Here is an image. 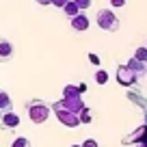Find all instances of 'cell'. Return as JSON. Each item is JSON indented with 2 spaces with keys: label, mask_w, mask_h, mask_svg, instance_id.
I'll list each match as a JSON object with an SVG mask.
<instances>
[{
  "label": "cell",
  "mask_w": 147,
  "mask_h": 147,
  "mask_svg": "<svg viewBox=\"0 0 147 147\" xmlns=\"http://www.w3.org/2000/svg\"><path fill=\"white\" fill-rule=\"evenodd\" d=\"M26 113H28V119H30L32 123L41 125V123H46L48 117H50V106L43 100H30L26 104Z\"/></svg>",
  "instance_id": "1"
},
{
  "label": "cell",
  "mask_w": 147,
  "mask_h": 147,
  "mask_svg": "<svg viewBox=\"0 0 147 147\" xmlns=\"http://www.w3.org/2000/svg\"><path fill=\"white\" fill-rule=\"evenodd\" d=\"M95 22H97V26H100L102 30H106V32L119 30V18H117L110 9H100L97 15H95Z\"/></svg>",
  "instance_id": "2"
},
{
  "label": "cell",
  "mask_w": 147,
  "mask_h": 147,
  "mask_svg": "<svg viewBox=\"0 0 147 147\" xmlns=\"http://www.w3.org/2000/svg\"><path fill=\"white\" fill-rule=\"evenodd\" d=\"M52 110H54V115H56V119L61 121L63 125H67V128H78L80 125V119H78V115H74V113H69V110H65V108H61L59 104H52L50 106Z\"/></svg>",
  "instance_id": "3"
},
{
  "label": "cell",
  "mask_w": 147,
  "mask_h": 147,
  "mask_svg": "<svg viewBox=\"0 0 147 147\" xmlns=\"http://www.w3.org/2000/svg\"><path fill=\"white\" fill-rule=\"evenodd\" d=\"M117 82H119L121 87H134V84L138 82V76L134 71H130L125 65H119V67H117Z\"/></svg>",
  "instance_id": "4"
},
{
  "label": "cell",
  "mask_w": 147,
  "mask_h": 147,
  "mask_svg": "<svg viewBox=\"0 0 147 147\" xmlns=\"http://www.w3.org/2000/svg\"><path fill=\"white\" fill-rule=\"evenodd\" d=\"M56 104L61 106V108H65V110H69V113H74V115H78L80 110L84 108V102H82V97H63V100H59Z\"/></svg>",
  "instance_id": "5"
},
{
  "label": "cell",
  "mask_w": 147,
  "mask_h": 147,
  "mask_svg": "<svg viewBox=\"0 0 147 147\" xmlns=\"http://www.w3.org/2000/svg\"><path fill=\"white\" fill-rule=\"evenodd\" d=\"M0 125L7 130H13L20 125V115L18 113H13V110H9V113H2L0 115Z\"/></svg>",
  "instance_id": "6"
},
{
  "label": "cell",
  "mask_w": 147,
  "mask_h": 147,
  "mask_svg": "<svg viewBox=\"0 0 147 147\" xmlns=\"http://www.w3.org/2000/svg\"><path fill=\"white\" fill-rule=\"evenodd\" d=\"M13 43L7 39H0V63H9L13 59Z\"/></svg>",
  "instance_id": "7"
},
{
  "label": "cell",
  "mask_w": 147,
  "mask_h": 147,
  "mask_svg": "<svg viewBox=\"0 0 147 147\" xmlns=\"http://www.w3.org/2000/svg\"><path fill=\"white\" fill-rule=\"evenodd\" d=\"M89 24H91V20H89L84 13H78V15H74V18H71V28H74V30H87Z\"/></svg>",
  "instance_id": "8"
},
{
  "label": "cell",
  "mask_w": 147,
  "mask_h": 147,
  "mask_svg": "<svg viewBox=\"0 0 147 147\" xmlns=\"http://www.w3.org/2000/svg\"><path fill=\"white\" fill-rule=\"evenodd\" d=\"M125 67H128L130 71H134V74H136V76H143V74L147 71L145 63H143V61H138V59H134V56H132V59L128 61V65H125Z\"/></svg>",
  "instance_id": "9"
},
{
  "label": "cell",
  "mask_w": 147,
  "mask_h": 147,
  "mask_svg": "<svg viewBox=\"0 0 147 147\" xmlns=\"http://www.w3.org/2000/svg\"><path fill=\"white\" fill-rule=\"evenodd\" d=\"M13 110V102H11V95L7 91H0V113H9Z\"/></svg>",
  "instance_id": "10"
},
{
  "label": "cell",
  "mask_w": 147,
  "mask_h": 147,
  "mask_svg": "<svg viewBox=\"0 0 147 147\" xmlns=\"http://www.w3.org/2000/svg\"><path fill=\"white\" fill-rule=\"evenodd\" d=\"M145 130H147L145 125H141V128H138V130H134L132 134H128V136L123 138V143H125V145H128V143H138L143 136H145Z\"/></svg>",
  "instance_id": "11"
},
{
  "label": "cell",
  "mask_w": 147,
  "mask_h": 147,
  "mask_svg": "<svg viewBox=\"0 0 147 147\" xmlns=\"http://www.w3.org/2000/svg\"><path fill=\"white\" fill-rule=\"evenodd\" d=\"M63 11H65V15H67V18H74V15H78V13H80V9L76 7V2H74V0H69L67 5L63 7Z\"/></svg>",
  "instance_id": "12"
},
{
  "label": "cell",
  "mask_w": 147,
  "mask_h": 147,
  "mask_svg": "<svg viewBox=\"0 0 147 147\" xmlns=\"http://www.w3.org/2000/svg\"><path fill=\"white\" fill-rule=\"evenodd\" d=\"M63 97H80V89L76 84H67L63 89Z\"/></svg>",
  "instance_id": "13"
},
{
  "label": "cell",
  "mask_w": 147,
  "mask_h": 147,
  "mask_svg": "<svg viewBox=\"0 0 147 147\" xmlns=\"http://www.w3.org/2000/svg\"><path fill=\"white\" fill-rule=\"evenodd\" d=\"M78 119H80V123H91V108H89V106H84L82 110H80L78 113Z\"/></svg>",
  "instance_id": "14"
},
{
  "label": "cell",
  "mask_w": 147,
  "mask_h": 147,
  "mask_svg": "<svg viewBox=\"0 0 147 147\" xmlns=\"http://www.w3.org/2000/svg\"><path fill=\"white\" fill-rule=\"evenodd\" d=\"M128 97H130V100L134 102V104H138L141 108H145V110H147V100H143L141 95H136L134 91H128Z\"/></svg>",
  "instance_id": "15"
},
{
  "label": "cell",
  "mask_w": 147,
  "mask_h": 147,
  "mask_svg": "<svg viewBox=\"0 0 147 147\" xmlns=\"http://www.w3.org/2000/svg\"><path fill=\"white\" fill-rule=\"evenodd\" d=\"M11 147H30V141H28L26 136H18L13 143H11Z\"/></svg>",
  "instance_id": "16"
},
{
  "label": "cell",
  "mask_w": 147,
  "mask_h": 147,
  "mask_svg": "<svg viewBox=\"0 0 147 147\" xmlns=\"http://www.w3.org/2000/svg\"><path fill=\"white\" fill-rule=\"evenodd\" d=\"M95 82H97V84H106V82H108V74H106L104 69H97V74H95Z\"/></svg>",
  "instance_id": "17"
},
{
  "label": "cell",
  "mask_w": 147,
  "mask_h": 147,
  "mask_svg": "<svg viewBox=\"0 0 147 147\" xmlns=\"http://www.w3.org/2000/svg\"><path fill=\"white\" fill-rule=\"evenodd\" d=\"M134 59H138V61H143V63H145V59H147V48H136Z\"/></svg>",
  "instance_id": "18"
},
{
  "label": "cell",
  "mask_w": 147,
  "mask_h": 147,
  "mask_svg": "<svg viewBox=\"0 0 147 147\" xmlns=\"http://www.w3.org/2000/svg\"><path fill=\"white\" fill-rule=\"evenodd\" d=\"M76 2V7H78L80 11H84V9H89V7L93 5V0H74Z\"/></svg>",
  "instance_id": "19"
},
{
  "label": "cell",
  "mask_w": 147,
  "mask_h": 147,
  "mask_svg": "<svg viewBox=\"0 0 147 147\" xmlns=\"http://www.w3.org/2000/svg\"><path fill=\"white\" fill-rule=\"evenodd\" d=\"M80 147H97V141H95V138H87Z\"/></svg>",
  "instance_id": "20"
},
{
  "label": "cell",
  "mask_w": 147,
  "mask_h": 147,
  "mask_svg": "<svg viewBox=\"0 0 147 147\" xmlns=\"http://www.w3.org/2000/svg\"><path fill=\"white\" fill-rule=\"evenodd\" d=\"M128 0H110V7H125Z\"/></svg>",
  "instance_id": "21"
},
{
  "label": "cell",
  "mask_w": 147,
  "mask_h": 147,
  "mask_svg": "<svg viewBox=\"0 0 147 147\" xmlns=\"http://www.w3.org/2000/svg\"><path fill=\"white\" fill-rule=\"evenodd\" d=\"M67 2H69V0H52V5H54V7H61V9H63Z\"/></svg>",
  "instance_id": "22"
},
{
  "label": "cell",
  "mask_w": 147,
  "mask_h": 147,
  "mask_svg": "<svg viewBox=\"0 0 147 147\" xmlns=\"http://www.w3.org/2000/svg\"><path fill=\"white\" fill-rule=\"evenodd\" d=\"M37 5H41V7H46V5H52V0H35Z\"/></svg>",
  "instance_id": "23"
},
{
  "label": "cell",
  "mask_w": 147,
  "mask_h": 147,
  "mask_svg": "<svg viewBox=\"0 0 147 147\" xmlns=\"http://www.w3.org/2000/svg\"><path fill=\"white\" fill-rule=\"evenodd\" d=\"M89 59H91V63H93V65H97V63H100V59H97V54H89Z\"/></svg>",
  "instance_id": "24"
},
{
  "label": "cell",
  "mask_w": 147,
  "mask_h": 147,
  "mask_svg": "<svg viewBox=\"0 0 147 147\" xmlns=\"http://www.w3.org/2000/svg\"><path fill=\"white\" fill-rule=\"evenodd\" d=\"M136 147H147V143H145V141H143V138H141V141L136 143Z\"/></svg>",
  "instance_id": "25"
},
{
  "label": "cell",
  "mask_w": 147,
  "mask_h": 147,
  "mask_svg": "<svg viewBox=\"0 0 147 147\" xmlns=\"http://www.w3.org/2000/svg\"><path fill=\"white\" fill-rule=\"evenodd\" d=\"M145 125H147V110H145Z\"/></svg>",
  "instance_id": "26"
},
{
  "label": "cell",
  "mask_w": 147,
  "mask_h": 147,
  "mask_svg": "<svg viewBox=\"0 0 147 147\" xmlns=\"http://www.w3.org/2000/svg\"><path fill=\"white\" fill-rule=\"evenodd\" d=\"M71 147H80V145H71Z\"/></svg>",
  "instance_id": "27"
},
{
  "label": "cell",
  "mask_w": 147,
  "mask_h": 147,
  "mask_svg": "<svg viewBox=\"0 0 147 147\" xmlns=\"http://www.w3.org/2000/svg\"><path fill=\"white\" fill-rule=\"evenodd\" d=\"M145 67H147V59H145Z\"/></svg>",
  "instance_id": "28"
},
{
  "label": "cell",
  "mask_w": 147,
  "mask_h": 147,
  "mask_svg": "<svg viewBox=\"0 0 147 147\" xmlns=\"http://www.w3.org/2000/svg\"><path fill=\"white\" fill-rule=\"evenodd\" d=\"M0 115H2V113H0Z\"/></svg>",
  "instance_id": "29"
}]
</instances>
